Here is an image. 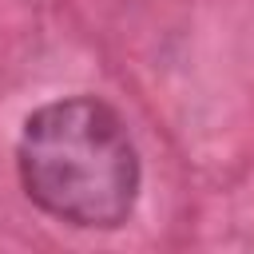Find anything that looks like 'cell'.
I'll return each mask as SVG.
<instances>
[{"label": "cell", "mask_w": 254, "mask_h": 254, "mask_svg": "<svg viewBox=\"0 0 254 254\" xmlns=\"http://www.w3.org/2000/svg\"><path fill=\"white\" fill-rule=\"evenodd\" d=\"M28 194L71 226H119L139 190V159L123 119L99 99H60L28 115L20 135Z\"/></svg>", "instance_id": "obj_1"}]
</instances>
